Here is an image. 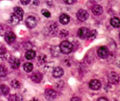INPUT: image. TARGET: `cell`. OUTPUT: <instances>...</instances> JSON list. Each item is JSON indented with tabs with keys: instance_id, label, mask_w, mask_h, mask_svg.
I'll return each instance as SVG.
<instances>
[{
	"instance_id": "1",
	"label": "cell",
	"mask_w": 120,
	"mask_h": 101,
	"mask_svg": "<svg viewBox=\"0 0 120 101\" xmlns=\"http://www.w3.org/2000/svg\"><path fill=\"white\" fill-rule=\"evenodd\" d=\"M60 51L64 54H70L72 51V49H73V46L71 42H68V41H64L62 43L60 44L59 46Z\"/></svg>"
},
{
	"instance_id": "2",
	"label": "cell",
	"mask_w": 120,
	"mask_h": 101,
	"mask_svg": "<svg viewBox=\"0 0 120 101\" xmlns=\"http://www.w3.org/2000/svg\"><path fill=\"white\" fill-rule=\"evenodd\" d=\"M77 17L81 22H85V21H86L88 19L89 13H87V11L84 10V9H80L77 13Z\"/></svg>"
},
{
	"instance_id": "3",
	"label": "cell",
	"mask_w": 120,
	"mask_h": 101,
	"mask_svg": "<svg viewBox=\"0 0 120 101\" xmlns=\"http://www.w3.org/2000/svg\"><path fill=\"white\" fill-rule=\"evenodd\" d=\"M97 54L100 58L105 59V58H107L109 56V51L108 48L106 46H100L97 50Z\"/></svg>"
},
{
	"instance_id": "4",
	"label": "cell",
	"mask_w": 120,
	"mask_h": 101,
	"mask_svg": "<svg viewBox=\"0 0 120 101\" xmlns=\"http://www.w3.org/2000/svg\"><path fill=\"white\" fill-rule=\"evenodd\" d=\"M37 24V21H36V18L35 17H32V16H30L28 17L26 19V25L28 28H34L35 27Z\"/></svg>"
},
{
	"instance_id": "5",
	"label": "cell",
	"mask_w": 120,
	"mask_h": 101,
	"mask_svg": "<svg viewBox=\"0 0 120 101\" xmlns=\"http://www.w3.org/2000/svg\"><path fill=\"white\" fill-rule=\"evenodd\" d=\"M4 38H5L6 42H8V44H11L16 40V35L14 34V32H11V31H8V32H5Z\"/></svg>"
},
{
	"instance_id": "6",
	"label": "cell",
	"mask_w": 120,
	"mask_h": 101,
	"mask_svg": "<svg viewBox=\"0 0 120 101\" xmlns=\"http://www.w3.org/2000/svg\"><path fill=\"white\" fill-rule=\"evenodd\" d=\"M89 32H90V30L86 27H81L78 31H77V35L80 38L82 39H86L88 37Z\"/></svg>"
},
{
	"instance_id": "7",
	"label": "cell",
	"mask_w": 120,
	"mask_h": 101,
	"mask_svg": "<svg viewBox=\"0 0 120 101\" xmlns=\"http://www.w3.org/2000/svg\"><path fill=\"white\" fill-rule=\"evenodd\" d=\"M45 95L47 99L49 100H52V99H54L57 96V92L55 90L52 89H47L45 92Z\"/></svg>"
},
{
	"instance_id": "8",
	"label": "cell",
	"mask_w": 120,
	"mask_h": 101,
	"mask_svg": "<svg viewBox=\"0 0 120 101\" xmlns=\"http://www.w3.org/2000/svg\"><path fill=\"white\" fill-rule=\"evenodd\" d=\"M9 64L11 65V67L12 69H18L20 66V61L18 58L15 57V56H11L9 58Z\"/></svg>"
},
{
	"instance_id": "9",
	"label": "cell",
	"mask_w": 120,
	"mask_h": 101,
	"mask_svg": "<svg viewBox=\"0 0 120 101\" xmlns=\"http://www.w3.org/2000/svg\"><path fill=\"white\" fill-rule=\"evenodd\" d=\"M42 78H43V75L40 72H39V71L32 73L31 76H30L31 80L35 83H40L42 80Z\"/></svg>"
},
{
	"instance_id": "10",
	"label": "cell",
	"mask_w": 120,
	"mask_h": 101,
	"mask_svg": "<svg viewBox=\"0 0 120 101\" xmlns=\"http://www.w3.org/2000/svg\"><path fill=\"white\" fill-rule=\"evenodd\" d=\"M89 86L93 90H97V89H100V87H101V83L99 80H92L89 83Z\"/></svg>"
},
{
	"instance_id": "11",
	"label": "cell",
	"mask_w": 120,
	"mask_h": 101,
	"mask_svg": "<svg viewBox=\"0 0 120 101\" xmlns=\"http://www.w3.org/2000/svg\"><path fill=\"white\" fill-rule=\"evenodd\" d=\"M109 80L112 84H118L119 80V76L116 72H111L109 76Z\"/></svg>"
},
{
	"instance_id": "12",
	"label": "cell",
	"mask_w": 120,
	"mask_h": 101,
	"mask_svg": "<svg viewBox=\"0 0 120 101\" xmlns=\"http://www.w3.org/2000/svg\"><path fill=\"white\" fill-rule=\"evenodd\" d=\"M64 70H63L61 67H55L54 69H53L52 74H53V77L60 78V77H62V76H64Z\"/></svg>"
},
{
	"instance_id": "13",
	"label": "cell",
	"mask_w": 120,
	"mask_h": 101,
	"mask_svg": "<svg viewBox=\"0 0 120 101\" xmlns=\"http://www.w3.org/2000/svg\"><path fill=\"white\" fill-rule=\"evenodd\" d=\"M92 13L96 16L101 15L103 13V8L100 5H99V4L94 5L93 8H92Z\"/></svg>"
},
{
	"instance_id": "14",
	"label": "cell",
	"mask_w": 120,
	"mask_h": 101,
	"mask_svg": "<svg viewBox=\"0 0 120 101\" xmlns=\"http://www.w3.org/2000/svg\"><path fill=\"white\" fill-rule=\"evenodd\" d=\"M69 21H70V17H69L68 15H67V14H65V13L62 14V15L59 17V22H60V23L63 24V25L68 24L69 22Z\"/></svg>"
},
{
	"instance_id": "15",
	"label": "cell",
	"mask_w": 120,
	"mask_h": 101,
	"mask_svg": "<svg viewBox=\"0 0 120 101\" xmlns=\"http://www.w3.org/2000/svg\"><path fill=\"white\" fill-rule=\"evenodd\" d=\"M49 32L50 35H56L57 32H58V25L56 23L50 24L49 27Z\"/></svg>"
},
{
	"instance_id": "16",
	"label": "cell",
	"mask_w": 120,
	"mask_h": 101,
	"mask_svg": "<svg viewBox=\"0 0 120 101\" xmlns=\"http://www.w3.org/2000/svg\"><path fill=\"white\" fill-rule=\"evenodd\" d=\"M13 11H14L13 13L16 14V15L21 19V21H22V18H23V15H24V12H23V10H22V8H19V7H16V8H14Z\"/></svg>"
},
{
	"instance_id": "17",
	"label": "cell",
	"mask_w": 120,
	"mask_h": 101,
	"mask_svg": "<svg viewBox=\"0 0 120 101\" xmlns=\"http://www.w3.org/2000/svg\"><path fill=\"white\" fill-rule=\"evenodd\" d=\"M25 57H26V59L28 60V61H30V60H33L34 58L35 57V52L34 51V50H27L26 52Z\"/></svg>"
},
{
	"instance_id": "18",
	"label": "cell",
	"mask_w": 120,
	"mask_h": 101,
	"mask_svg": "<svg viewBox=\"0 0 120 101\" xmlns=\"http://www.w3.org/2000/svg\"><path fill=\"white\" fill-rule=\"evenodd\" d=\"M9 93V88L5 84H0V95H6Z\"/></svg>"
},
{
	"instance_id": "19",
	"label": "cell",
	"mask_w": 120,
	"mask_h": 101,
	"mask_svg": "<svg viewBox=\"0 0 120 101\" xmlns=\"http://www.w3.org/2000/svg\"><path fill=\"white\" fill-rule=\"evenodd\" d=\"M21 21V19L19 18L18 17H17L16 14L12 13V15L11 16V18H10V22L11 24H12V25H17V23H19V22Z\"/></svg>"
},
{
	"instance_id": "20",
	"label": "cell",
	"mask_w": 120,
	"mask_h": 101,
	"mask_svg": "<svg viewBox=\"0 0 120 101\" xmlns=\"http://www.w3.org/2000/svg\"><path fill=\"white\" fill-rule=\"evenodd\" d=\"M23 69L26 72H31L33 71V64L30 62H27V63H25L23 66Z\"/></svg>"
},
{
	"instance_id": "21",
	"label": "cell",
	"mask_w": 120,
	"mask_h": 101,
	"mask_svg": "<svg viewBox=\"0 0 120 101\" xmlns=\"http://www.w3.org/2000/svg\"><path fill=\"white\" fill-rule=\"evenodd\" d=\"M110 23L113 27H119V18L118 17H113L110 20Z\"/></svg>"
},
{
	"instance_id": "22",
	"label": "cell",
	"mask_w": 120,
	"mask_h": 101,
	"mask_svg": "<svg viewBox=\"0 0 120 101\" xmlns=\"http://www.w3.org/2000/svg\"><path fill=\"white\" fill-rule=\"evenodd\" d=\"M96 36H97V31L92 30L89 32V35H88V37H87V38L90 39V40H94V39L96 37Z\"/></svg>"
},
{
	"instance_id": "23",
	"label": "cell",
	"mask_w": 120,
	"mask_h": 101,
	"mask_svg": "<svg viewBox=\"0 0 120 101\" xmlns=\"http://www.w3.org/2000/svg\"><path fill=\"white\" fill-rule=\"evenodd\" d=\"M11 85H12V87L15 88V89H19L21 87V83L17 80H13L11 82Z\"/></svg>"
},
{
	"instance_id": "24",
	"label": "cell",
	"mask_w": 120,
	"mask_h": 101,
	"mask_svg": "<svg viewBox=\"0 0 120 101\" xmlns=\"http://www.w3.org/2000/svg\"><path fill=\"white\" fill-rule=\"evenodd\" d=\"M59 50H60L59 47H58V46H53V47L51 48L52 55H53V56H58V52H59Z\"/></svg>"
},
{
	"instance_id": "25",
	"label": "cell",
	"mask_w": 120,
	"mask_h": 101,
	"mask_svg": "<svg viewBox=\"0 0 120 101\" xmlns=\"http://www.w3.org/2000/svg\"><path fill=\"white\" fill-rule=\"evenodd\" d=\"M7 74V69L4 66L0 65V76H4Z\"/></svg>"
},
{
	"instance_id": "26",
	"label": "cell",
	"mask_w": 120,
	"mask_h": 101,
	"mask_svg": "<svg viewBox=\"0 0 120 101\" xmlns=\"http://www.w3.org/2000/svg\"><path fill=\"white\" fill-rule=\"evenodd\" d=\"M45 61H46V56H43V55H41V56H39L38 62L40 63V65H43L44 63L45 62Z\"/></svg>"
},
{
	"instance_id": "27",
	"label": "cell",
	"mask_w": 120,
	"mask_h": 101,
	"mask_svg": "<svg viewBox=\"0 0 120 101\" xmlns=\"http://www.w3.org/2000/svg\"><path fill=\"white\" fill-rule=\"evenodd\" d=\"M68 35V32L67 30H62L59 32V37H66Z\"/></svg>"
},
{
	"instance_id": "28",
	"label": "cell",
	"mask_w": 120,
	"mask_h": 101,
	"mask_svg": "<svg viewBox=\"0 0 120 101\" xmlns=\"http://www.w3.org/2000/svg\"><path fill=\"white\" fill-rule=\"evenodd\" d=\"M41 13H42V14L46 17H49L50 16H51V13H50L47 9H43V10L41 11Z\"/></svg>"
},
{
	"instance_id": "29",
	"label": "cell",
	"mask_w": 120,
	"mask_h": 101,
	"mask_svg": "<svg viewBox=\"0 0 120 101\" xmlns=\"http://www.w3.org/2000/svg\"><path fill=\"white\" fill-rule=\"evenodd\" d=\"M18 96L17 95H11L10 97H9L8 100H21L22 99H18Z\"/></svg>"
},
{
	"instance_id": "30",
	"label": "cell",
	"mask_w": 120,
	"mask_h": 101,
	"mask_svg": "<svg viewBox=\"0 0 120 101\" xmlns=\"http://www.w3.org/2000/svg\"><path fill=\"white\" fill-rule=\"evenodd\" d=\"M21 3L23 5H27L30 3V0H21Z\"/></svg>"
},
{
	"instance_id": "31",
	"label": "cell",
	"mask_w": 120,
	"mask_h": 101,
	"mask_svg": "<svg viewBox=\"0 0 120 101\" xmlns=\"http://www.w3.org/2000/svg\"><path fill=\"white\" fill-rule=\"evenodd\" d=\"M67 4H72L76 2V0H64Z\"/></svg>"
},
{
	"instance_id": "32",
	"label": "cell",
	"mask_w": 120,
	"mask_h": 101,
	"mask_svg": "<svg viewBox=\"0 0 120 101\" xmlns=\"http://www.w3.org/2000/svg\"><path fill=\"white\" fill-rule=\"evenodd\" d=\"M71 100L72 101H74V100H81L80 98H72V99H71Z\"/></svg>"
},
{
	"instance_id": "33",
	"label": "cell",
	"mask_w": 120,
	"mask_h": 101,
	"mask_svg": "<svg viewBox=\"0 0 120 101\" xmlns=\"http://www.w3.org/2000/svg\"><path fill=\"white\" fill-rule=\"evenodd\" d=\"M100 100H108V99H106V98H100V99H98V101H100Z\"/></svg>"
}]
</instances>
